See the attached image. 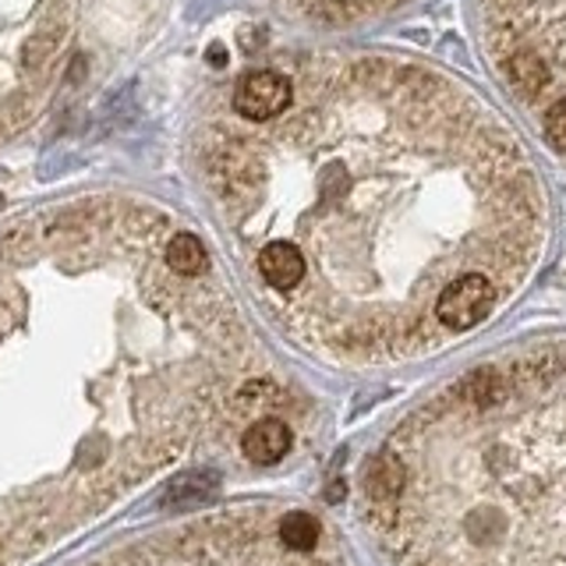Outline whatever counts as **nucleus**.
Here are the masks:
<instances>
[{
  "mask_svg": "<svg viewBox=\"0 0 566 566\" xmlns=\"http://www.w3.org/2000/svg\"><path fill=\"white\" fill-rule=\"evenodd\" d=\"M400 566H566V361L474 368L389 439Z\"/></svg>",
  "mask_w": 566,
  "mask_h": 566,
  "instance_id": "f257e3e1",
  "label": "nucleus"
},
{
  "mask_svg": "<svg viewBox=\"0 0 566 566\" xmlns=\"http://www.w3.org/2000/svg\"><path fill=\"white\" fill-rule=\"evenodd\" d=\"M495 305V283L485 273H460L436 297V326L450 333L474 329Z\"/></svg>",
  "mask_w": 566,
  "mask_h": 566,
  "instance_id": "f03ea898",
  "label": "nucleus"
},
{
  "mask_svg": "<svg viewBox=\"0 0 566 566\" xmlns=\"http://www.w3.org/2000/svg\"><path fill=\"white\" fill-rule=\"evenodd\" d=\"M291 78L276 75V71H252L234 96V111L244 120H273L291 106Z\"/></svg>",
  "mask_w": 566,
  "mask_h": 566,
  "instance_id": "7ed1b4c3",
  "label": "nucleus"
},
{
  "mask_svg": "<svg viewBox=\"0 0 566 566\" xmlns=\"http://www.w3.org/2000/svg\"><path fill=\"white\" fill-rule=\"evenodd\" d=\"M259 273H262V280L270 283L276 294H294L301 283H305V276H308V259H305V252H301L294 241L276 238L270 244H262Z\"/></svg>",
  "mask_w": 566,
  "mask_h": 566,
  "instance_id": "20e7f679",
  "label": "nucleus"
},
{
  "mask_svg": "<svg viewBox=\"0 0 566 566\" xmlns=\"http://www.w3.org/2000/svg\"><path fill=\"white\" fill-rule=\"evenodd\" d=\"M241 450L259 468L280 464V460L287 457V450H291V429L280 418H259V421H252L244 429Z\"/></svg>",
  "mask_w": 566,
  "mask_h": 566,
  "instance_id": "39448f33",
  "label": "nucleus"
},
{
  "mask_svg": "<svg viewBox=\"0 0 566 566\" xmlns=\"http://www.w3.org/2000/svg\"><path fill=\"white\" fill-rule=\"evenodd\" d=\"M276 535H280L283 545L291 548V553H315L318 538H323V524H318L305 510H291V513H283V517H280Z\"/></svg>",
  "mask_w": 566,
  "mask_h": 566,
  "instance_id": "423d86ee",
  "label": "nucleus"
},
{
  "mask_svg": "<svg viewBox=\"0 0 566 566\" xmlns=\"http://www.w3.org/2000/svg\"><path fill=\"white\" fill-rule=\"evenodd\" d=\"M167 265L177 276H199V273H206L209 255L195 234H174L167 241Z\"/></svg>",
  "mask_w": 566,
  "mask_h": 566,
  "instance_id": "0eeeda50",
  "label": "nucleus"
},
{
  "mask_svg": "<svg viewBox=\"0 0 566 566\" xmlns=\"http://www.w3.org/2000/svg\"><path fill=\"white\" fill-rule=\"evenodd\" d=\"M220 489V478L212 471H188L167 485V503H199Z\"/></svg>",
  "mask_w": 566,
  "mask_h": 566,
  "instance_id": "6e6552de",
  "label": "nucleus"
},
{
  "mask_svg": "<svg viewBox=\"0 0 566 566\" xmlns=\"http://www.w3.org/2000/svg\"><path fill=\"white\" fill-rule=\"evenodd\" d=\"M513 64H517V67H513V75H517V82H521L524 93H535V88L545 82V67H542L535 57H531V53H521V57L513 61Z\"/></svg>",
  "mask_w": 566,
  "mask_h": 566,
  "instance_id": "1a4fd4ad",
  "label": "nucleus"
},
{
  "mask_svg": "<svg viewBox=\"0 0 566 566\" xmlns=\"http://www.w3.org/2000/svg\"><path fill=\"white\" fill-rule=\"evenodd\" d=\"M545 135L553 142V149L566 153V99H559L553 111L545 114Z\"/></svg>",
  "mask_w": 566,
  "mask_h": 566,
  "instance_id": "9d476101",
  "label": "nucleus"
}]
</instances>
